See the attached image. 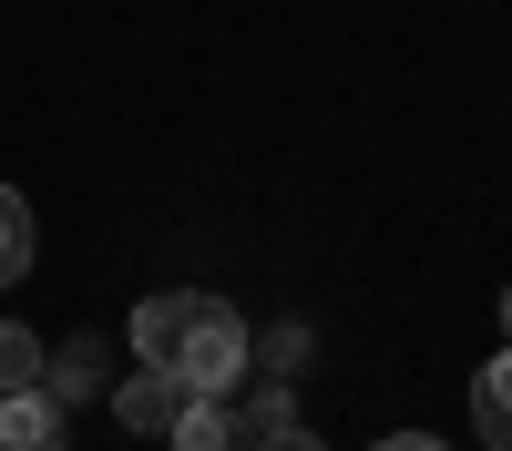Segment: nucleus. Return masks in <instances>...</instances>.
<instances>
[{
  "mask_svg": "<svg viewBox=\"0 0 512 451\" xmlns=\"http://www.w3.org/2000/svg\"><path fill=\"white\" fill-rule=\"evenodd\" d=\"M246 339H256V328H246L226 298L175 287V328H164V359H154V369H175L185 390H236V380H246Z\"/></svg>",
  "mask_w": 512,
  "mask_h": 451,
  "instance_id": "f257e3e1",
  "label": "nucleus"
},
{
  "mask_svg": "<svg viewBox=\"0 0 512 451\" xmlns=\"http://www.w3.org/2000/svg\"><path fill=\"white\" fill-rule=\"evenodd\" d=\"M175 451H256V431L236 421V390H185L175 431H164Z\"/></svg>",
  "mask_w": 512,
  "mask_h": 451,
  "instance_id": "f03ea898",
  "label": "nucleus"
},
{
  "mask_svg": "<svg viewBox=\"0 0 512 451\" xmlns=\"http://www.w3.org/2000/svg\"><path fill=\"white\" fill-rule=\"evenodd\" d=\"M175 410H185V380L175 369H154V359H134V380H113V421L123 431H175Z\"/></svg>",
  "mask_w": 512,
  "mask_h": 451,
  "instance_id": "7ed1b4c3",
  "label": "nucleus"
},
{
  "mask_svg": "<svg viewBox=\"0 0 512 451\" xmlns=\"http://www.w3.org/2000/svg\"><path fill=\"white\" fill-rule=\"evenodd\" d=\"M72 441V410L52 390H0V451H62Z\"/></svg>",
  "mask_w": 512,
  "mask_h": 451,
  "instance_id": "20e7f679",
  "label": "nucleus"
},
{
  "mask_svg": "<svg viewBox=\"0 0 512 451\" xmlns=\"http://www.w3.org/2000/svg\"><path fill=\"white\" fill-rule=\"evenodd\" d=\"M472 421H482L492 451H512V349L482 359V380H472Z\"/></svg>",
  "mask_w": 512,
  "mask_h": 451,
  "instance_id": "39448f33",
  "label": "nucleus"
},
{
  "mask_svg": "<svg viewBox=\"0 0 512 451\" xmlns=\"http://www.w3.org/2000/svg\"><path fill=\"white\" fill-rule=\"evenodd\" d=\"M103 380H113V349H103V339H72V349H62L52 369H41V390H52L62 410H72L82 390H103Z\"/></svg>",
  "mask_w": 512,
  "mask_h": 451,
  "instance_id": "423d86ee",
  "label": "nucleus"
},
{
  "mask_svg": "<svg viewBox=\"0 0 512 451\" xmlns=\"http://www.w3.org/2000/svg\"><path fill=\"white\" fill-rule=\"evenodd\" d=\"M41 369H52V349H41L21 318H0V390H41Z\"/></svg>",
  "mask_w": 512,
  "mask_h": 451,
  "instance_id": "0eeeda50",
  "label": "nucleus"
},
{
  "mask_svg": "<svg viewBox=\"0 0 512 451\" xmlns=\"http://www.w3.org/2000/svg\"><path fill=\"white\" fill-rule=\"evenodd\" d=\"M31 277V205L0 185V287H21Z\"/></svg>",
  "mask_w": 512,
  "mask_h": 451,
  "instance_id": "6e6552de",
  "label": "nucleus"
},
{
  "mask_svg": "<svg viewBox=\"0 0 512 451\" xmlns=\"http://www.w3.org/2000/svg\"><path fill=\"white\" fill-rule=\"evenodd\" d=\"M308 349H318V339H308L297 318H287V328H267V339H246V359H267L277 380H297V369H308Z\"/></svg>",
  "mask_w": 512,
  "mask_h": 451,
  "instance_id": "1a4fd4ad",
  "label": "nucleus"
},
{
  "mask_svg": "<svg viewBox=\"0 0 512 451\" xmlns=\"http://www.w3.org/2000/svg\"><path fill=\"white\" fill-rule=\"evenodd\" d=\"M236 421H246L256 441H267V431H287V421H297V400H287V380H267V390H246V400H236Z\"/></svg>",
  "mask_w": 512,
  "mask_h": 451,
  "instance_id": "9d476101",
  "label": "nucleus"
},
{
  "mask_svg": "<svg viewBox=\"0 0 512 451\" xmlns=\"http://www.w3.org/2000/svg\"><path fill=\"white\" fill-rule=\"evenodd\" d=\"M256 451H328V441H318V431H297V421H287V431H267V441H256Z\"/></svg>",
  "mask_w": 512,
  "mask_h": 451,
  "instance_id": "9b49d317",
  "label": "nucleus"
},
{
  "mask_svg": "<svg viewBox=\"0 0 512 451\" xmlns=\"http://www.w3.org/2000/svg\"><path fill=\"white\" fill-rule=\"evenodd\" d=\"M379 451H451V441H431V431H390Z\"/></svg>",
  "mask_w": 512,
  "mask_h": 451,
  "instance_id": "f8f14e48",
  "label": "nucleus"
},
{
  "mask_svg": "<svg viewBox=\"0 0 512 451\" xmlns=\"http://www.w3.org/2000/svg\"><path fill=\"white\" fill-rule=\"evenodd\" d=\"M502 339H512V287H502Z\"/></svg>",
  "mask_w": 512,
  "mask_h": 451,
  "instance_id": "ddd939ff",
  "label": "nucleus"
}]
</instances>
